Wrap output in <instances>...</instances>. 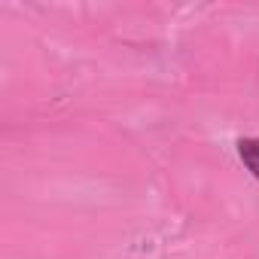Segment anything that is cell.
I'll use <instances>...</instances> for the list:
<instances>
[{"instance_id":"obj_1","label":"cell","mask_w":259,"mask_h":259,"mask_svg":"<svg viewBox=\"0 0 259 259\" xmlns=\"http://www.w3.org/2000/svg\"><path fill=\"white\" fill-rule=\"evenodd\" d=\"M238 153H241L244 165L253 171V177L259 180V138H244V141H238Z\"/></svg>"}]
</instances>
